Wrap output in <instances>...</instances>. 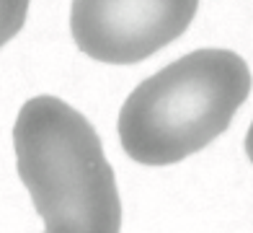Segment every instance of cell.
<instances>
[{
	"label": "cell",
	"instance_id": "3",
	"mask_svg": "<svg viewBox=\"0 0 253 233\" xmlns=\"http://www.w3.org/2000/svg\"><path fill=\"white\" fill-rule=\"evenodd\" d=\"M197 8L199 0H73L70 31L93 60L134 65L178 39Z\"/></svg>",
	"mask_w": 253,
	"mask_h": 233
},
{
	"label": "cell",
	"instance_id": "1",
	"mask_svg": "<svg viewBox=\"0 0 253 233\" xmlns=\"http://www.w3.org/2000/svg\"><path fill=\"white\" fill-rule=\"evenodd\" d=\"M16 166L44 233H119L122 200L103 145L78 109L34 96L13 124Z\"/></svg>",
	"mask_w": 253,
	"mask_h": 233
},
{
	"label": "cell",
	"instance_id": "2",
	"mask_svg": "<svg viewBox=\"0 0 253 233\" xmlns=\"http://www.w3.org/2000/svg\"><path fill=\"white\" fill-rule=\"evenodd\" d=\"M251 93L248 62L233 50H197L145 78L119 112L124 153L170 166L220 137Z\"/></svg>",
	"mask_w": 253,
	"mask_h": 233
},
{
	"label": "cell",
	"instance_id": "4",
	"mask_svg": "<svg viewBox=\"0 0 253 233\" xmlns=\"http://www.w3.org/2000/svg\"><path fill=\"white\" fill-rule=\"evenodd\" d=\"M31 0H0V47L24 29Z\"/></svg>",
	"mask_w": 253,
	"mask_h": 233
}]
</instances>
